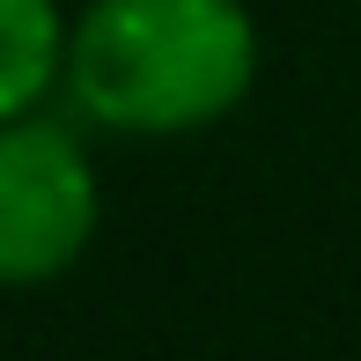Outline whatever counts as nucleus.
Listing matches in <instances>:
<instances>
[{
    "mask_svg": "<svg viewBox=\"0 0 361 361\" xmlns=\"http://www.w3.org/2000/svg\"><path fill=\"white\" fill-rule=\"evenodd\" d=\"M67 59V15L59 0H0V118L37 111Z\"/></svg>",
    "mask_w": 361,
    "mask_h": 361,
    "instance_id": "obj_3",
    "label": "nucleus"
},
{
    "mask_svg": "<svg viewBox=\"0 0 361 361\" xmlns=\"http://www.w3.org/2000/svg\"><path fill=\"white\" fill-rule=\"evenodd\" d=\"M104 192L74 126L44 111L0 118V288H44L96 243Z\"/></svg>",
    "mask_w": 361,
    "mask_h": 361,
    "instance_id": "obj_2",
    "label": "nucleus"
},
{
    "mask_svg": "<svg viewBox=\"0 0 361 361\" xmlns=\"http://www.w3.org/2000/svg\"><path fill=\"white\" fill-rule=\"evenodd\" d=\"M59 81L104 133L177 140L251 96L258 23L243 0H89L67 23Z\"/></svg>",
    "mask_w": 361,
    "mask_h": 361,
    "instance_id": "obj_1",
    "label": "nucleus"
}]
</instances>
